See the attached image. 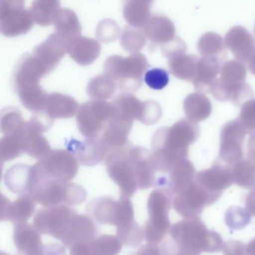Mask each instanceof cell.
I'll list each match as a JSON object with an SVG mask.
<instances>
[{
  "label": "cell",
  "instance_id": "19",
  "mask_svg": "<svg viewBox=\"0 0 255 255\" xmlns=\"http://www.w3.org/2000/svg\"><path fill=\"white\" fill-rule=\"evenodd\" d=\"M54 25L55 33L71 46L81 35V25L77 14L72 10L61 8L55 19Z\"/></svg>",
  "mask_w": 255,
  "mask_h": 255
},
{
  "label": "cell",
  "instance_id": "14",
  "mask_svg": "<svg viewBox=\"0 0 255 255\" xmlns=\"http://www.w3.org/2000/svg\"><path fill=\"white\" fill-rule=\"evenodd\" d=\"M225 44L240 62H248L255 55V38L243 26L231 28L225 35Z\"/></svg>",
  "mask_w": 255,
  "mask_h": 255
},
{
  "label": "cell",
  "instance_id": "46",
  "mask_svg": "<svg viewBox=\"0 0 255 255\" xmlns=\"http://www.w3.org/2000/svg\"><path fill=\"white\" fill-rule=\"evenodd\" d=\"M161 49H162L163 56L169 59L172 56L186 53L187 47L183 40L180 39L179 37L176 36L172 41H170L168 44L161 46Z\"/></svg>",
  "mask_w": 255,
  "mask_h": 255
},
{
  "label": "cell",
  "instance_id": "3",
  "mask_svg": "<svg viewBox=\"0 0 255 255\" xmlns=\"http://www.w3.org/2000/svg\"><path fill=\"white\" fill-rule=\"evenodd\" d=\"M147 202L149 219L144 226V237L149 244L162 243L171 228L169 213L173 204V192L168 185H158Z\"/></svg>",
  "mask_w": 255,
  "mask_h": 255
},
{
  "label": "cell",
  "instance_id": "41",
  "mask_svg": "<svg viewBox=\"0 0 255 255\" xmlns=\"http://www.w3.org/2000/svg\"><path fill=\"white\" fill-rule=\"evenodd\" d=\"M226 224L232 229H241L249 225L250 222L251 215L247 210H243L239 207H231L227 211Z\"/></svg>",
  "mask_w": 255,
  "mask_h": 255
},
{
  "label": "cell",
  "instance_id": "50",
  "mask_svg": "<svg viewBox=\"0 0 255 255\" xmlns=\"http://www.w3.org/2000/svg\"><path fill=\"white\" fill-rule=\"evenodd\" d=\"M246 253L249 255H255V240H252L246 246Z\"/></svg>",
  "mask_w": 255,
  "mask_h": 255
},
{
  "label": "cell",
  "instance_id": "40",
  "mask_svg": "<svg viewBox=\"0 0 255 255\" xmlns=\"http://www.w3.org/2000/svg\"><path fill=\"white\" fill-rule=\"evenodd\" d=\"M248 133L255 132V99H251L242 104L240 114L237 119Z\"/></svg>",
  "mask_w": 255,
  "mask_h": 255
},
{
  "label": "cell",
  "instance_id": "39",
  "mask_svg": "<svg viewBox=\"0 0 255 255\" xmlns=\"http://www.w3.org/2000/svg\"><path fill=\"white\" fill-rule=\"evenodd\" d=\"M145 37L144 32L128 26L122 33L121 44L126 51L138 53L145 46Z\"/></svg>",
  "mask_w": 255,
  "mask_h": 255
},
{
  "label": "cell",
  "instance_id": "49",
  "mask_svg": "<svg viewBox=\"0 0 255 255\" xmlns=\"http://www.w3.org/2000/svg\"><path fill=\"white\" fill-rule=\"evenodd\" d=\"M247 156L255 163V132L252 133L248 140Z\"/></svg>",
  "mask_w": 255,
  "mask_h": 255
},
{
  "label": "cell",
  "instance_id": "25",
  "mask_svg": "<svg viewBox=\"0 0 255 255\" xmlns=\"http://www.w3.org/2000/svg\"><path fill=\"white\" fill-rule=\"evenodd\" d=\"M225 40L219 34L207 32L200 38L197 45L198 53L202 57L217 59L222 64L227 59Z\"/></svg>",
  "mask_w": 255,
  "mask_h": 255
},
{
  "label": "cell",
  "instance_id": "48",
  "mask_svg": "<svg viewBox=\"0 0 255 255\" xmlns=\"http://www.w3.org/2000/svg\"><path fill=\"white\" fill-rule=\"evenodd\" d=\"M248 194L246 199V210L252 216H255V186Z\"/></svg>",
  "mask_w": 255,
  "mask_h": 255
},
{
  "label": "cell",
  "instance_id": "43",
  "mask_svg": "<svg viewBox=\"0 0 255 255\" xmlns=\"http://www.w3.org/2000/svg\"><path fill=\"white\" fill-rule=\"evenodd\" d=\"M144 82L150 89L162 90L169 83V75L162 68H153L146 72Z\"/></svg>",
  "mask_w": 255,
  "mask_h": 255
},
{
  "label": "cell",
  "instance_id": "21",
  "mask_svg": "<svg viewBox=\"0 0 255 255\" xmlns=\"http://www.w3.org/2000/svg\"><path fill=\"white\" fill-rule=\"evenodd\" d=\"M210 93L218 101L226 102L231 101L237 106H240L243 101L253 97V91L248 83L240 86H227L217 79L210 88Z\"/></svg>",
  "mask_w": 255,
  "mask_h": 255
},
{
  "label": "cell",
  "instance_id": "44",
  "mask_svg": "<svg viewBox=\"0 0 255 255\" xmlns=\"http://www.w3.org/2000/svg\"><path fill=\"white\" fill-rule=\"evenodd\" d=\"M120 34V28L112 20H104L98 24L96 35L100 41L110 43L116 41Z\"/></svg>",
  "mask_w": 255,
  "mask_h": 255
},
{
  "label": "cell",
  "instance_id": "13",
  "mask_svg": "<svg viewBox=\"0 0 255 255\" xmlns=\"http://www.w3.org/2000/svg\"><path fill=\"white\" fill-rule=\"evenodd\" d=\"M195 180L210 193L221 195L234 183L232 166L216 162L211 168L196 173Z\"/></svg>",
  "mask_w": 255,
  "mask_h": 255
},
{
  "label": "cell",
  "instance_id": "28",
  "mask_svg": "<svg viewBox=\"0 0 255 255\" xmlns=\"http://www.w3.org/2000/svg\"><path fill=\"white\" fill-rule=\"evenodd\" d=\"M187 119L195 122L205 120L211 114L212 104L209 98L201 92L188 95L183 103Z\"/></svg>",
  "mask_w": 255,
  "mask_h": 255
},
{
  "label": "cell",
  "instance_id": "16",
  "mask_svg": "<svg viewBox=\"0 0 255 255\" xmlns=\"http://www.w3.org/2000/svg\"><path fill=\"white\" fill-rule=\"evenodd\" d=\"M70 47L71 45L68 43L54 32L46 41L35 47L33 54L52 71L68 53Z\"/></svg>",
  "mask_w": 255,
  "mask_h": 255
},
{
  "label": "cell",
  "instance_id": "29",
  "mask_svg": "<svg viewBox=\"0 0 255 255\" xmlns=\"http://www.w3.org/2000/svg\"><path fill=\"white\" fill-rule=\"evenodd\" d=\"M199 59L197 56L182 53L169 58L168 66L174 77L192 83L196 74L197 65Z\"/></svg>",
  "mask_w": 255,
  "mask_h": 255
},
{
  "label": "cell",
  "instance_id": "52",
  "mask_svg": "<svg viewBox=\"0 0 255 255\" xmlns=\"http://www.w3.org/2000/svg\"></svg>",
  "mask_w": 255,
  "mask_h": 255
},
{
  "label": "cell",
  "instance_id": "6",
  "mask_svg": "<svg viewBox=\"0 0 255 255\" xmlns=\"http://www.w3.org/2000/svg\"><path fill=\"white\" fill-rule=\"evenodd\" d=\"M220 196L210 193L195 179L184 189L176 194L173 207L184 219L199 218L206 207L216 202Z\"/></svg>",
  "mask_w": 255,
  "mask_h": 255
},
{
  "label": "cell",
  "instance_id": "36",
  "mask_svg": "<svg viewBox=\"0 0 255 255\" xmlns=\"http://www.w3.org/2000/svg\"><path fill=\"white\" fill-rule=\"evenodd\" d=\"M247 70L243 62L230 60L222 65L219 80L227 86H239L246 83Z\"/></svg>",
  "mask_w": 255,
  "mask_h": 255
},
{
  "label": "cell",
  "instance_id": "42",
  "mask_svg": "<svg viewBox=\"0 0 255 255\" xmlns=\"http://www.w3.org/2000/svg\"><path fill=\"white\" fill-rule=\"evenodd\" d=\"M23 150L20 138L12 135H5L1 142V153L4 160L9 161L19 156Z\"/></svg>",
  "mask_w": 255,
  "mask_h": 255
},
{
  "label": "cell",
  "instance_id": "8",
  "mask_svg": "<svg viewBox=\"0 0 255 255\" xmlns=\"http://www.w3.org/2000/svg\"><path fill=\"white\" fill-rule=\"evenodd\" d=\"M114 115L113 104L95 100L83 104L77 113V126L85 136L95 137Z\"/></svg>",
  "mask_w": 255,
  "mask_h": 255
},
{
  "label": "cell",
  "instance_id": "15",
  "mask_svg": "<svg viewBox=\"0 0 255 255\" xmlns=\"http://www.w3.org/2000/svg\"><path fill=\"white\" fill-rule=\"evenodd\" d=\"M129 157L136 174L139 189H147L156 184V167L153 155L141 147H129Z\"/></svg>",
  "mask_w": 255,
  "mask_h": 255
},
{
  "label": "cell",
  "instance_id": "34",
  "mask_svg": "<svg viewBox=\"0 0 255 255\" xmlns=\"http://www.w3.org/2000/svg\"><path fill=\"white\" fill-rule=\"evenodd\" d=\"M34 201L35 200L29 194H25L15 202L10 204V207L6 204V211L4 213L5 219L17 224L26 222L33 213Z\"/></svg>",
  "mask_w": 255,
  "mask_h": 255
},
{
  "label": "cell",
  "instance_id": "45",
  "mask_svg": "<svg viewBox=\"0 0 255 255\" xmlns=\"http://www.w3.org/2000/svg\"><path fill=\"white\" fill-rule=\"evenodd\" d=\"M162 116V109L160 105L155 101L143 102L141 115L138 120L145 125H154Z\"/></svg>",
  "mask_w": 255,
  "mask_h": 255
},
{
  "label": "cell",
  "instance_id": "18",
  "mask_svg": "<svg viewBox=\"0 0 255 255\" xmlns=\"http://www.w3.org/2000/svg\"><path fill=\"white\" fill-rule=\"evenodd\" d=\"M223 64L217 59L202 57L197 65L196 74L192 83L198 92L209 93L212 85L217 80Z\"/></svg>",
  "mask_w": 255,
  "mask_h": 255
},
{
  "label": "cell",
  "instance_id": "30",
  "mask_svg": "<svg viewBox=\"0 0 255 255\" xmlns=\"http://www.w3.org/2000/svg\"><path fill=\"white\" fill-rule=\"evenodd\" d=\"M60 10V0H34L29 8L34 21L41 26H48L54 23Z\"/></svg>",
  "mask_w": 255,
  "mask_h": 255
},
{
  "label": "cell",
  "instance_id": "24",
  "mask_svg": "<svg viewBox=\"0 0 255 255\" xmlns=\"http://www.w3.org/2000/svg\"><path fill=\"white\" fill-rule=\"evenodd\" d=\"M5 185L11 192L26 194L30 192L33 184L32 167L17 165L8 170L5 177Z\"/></svg>",
  "mask_w": 255,
  "mask_h": 255
},
{
  "label": "cell",
  "instance_id": "35",
  "mask_svg": "<svg viewBox=\"0 0 255 255\" xmlns=\"http://www.w3.org/2000/svg\"><path fill=\"white\" fill-rule=\"evenodd\" d=\"M234 183L240 187L251 189L255 186V163L247 159H241L232 166Z\"/></svg>",
  "mask_w": 255,
  "mask_h": 255
},
{
  "label": "cell",
  "instance_id": "51",
  "mask_svg": "<svg viewBox=\"0 0 255 255\" xmlns=\"http://www.w3.org/2000/svg\"><path fill=\"white\" fill-rule=\"evenodd\" d=\"M249 71L255 76V55L247 62Z\"/></svg>",
  "mask_w": 255,
  "mask_h": 255
},
{
  "label": "cell",
  "instance_id": "31",
  "mask_svg": "<svg viewBox=\"0 0 255 255\" xmlns=\"http://www.w3.org/2000/svg\"><path fill=\"white\" fill-rule=\"evenodd\" d=\"M72 149L77 152L80 162L89 166L103 160L109 150L104 141L99 139L87 140L84 144L79 143L77 147H72Z\"/></svg>",
  "mask_w": 255,
  "mask_h": 255
},
{
  "label": "cell",
  "instance_id": "10",
  "mask_svg": "<svg viewBox=\"0 0 255 255\" xmlns=\"http://www.w3.org/2000/svg\"><path fill=\"white\" fill-rule=\"evenodd\" d=\"M74 210L65 206L49 207L40 210L34 219V225L43 234L62 240L75 216Z\"/></svg>",
  "mask_w": 255,
  "mask_h": 255
},
{
  "label": "cell",
  "instance_id": "23",
  "mask_svg": "<svg viewBox=\"0 0 255 255\" xmlns=\"http://www.w3.org/2000/svg\"><path fill=\"white\" fill-rule=\"evenodd\" d=\"M78 103L68 95L53 93L48 95L45 110L51 119H69L78 113Z\"/></svg>",
  "mask_w": 255,
  "mask_h": 255
},
{
  "label": "cell",
  "instance_id": "33",
  "mask_svg": "<svg viewBox=\"0 0 255 255\" xmlns=\"http://www.w3.org/2000/svg\"><path fill=\"white\" fill-rule=\"evenodd\" d=\"M170 172L168 187L175 195L192 183L196 174L193 164L187 159L176 165Z\"/></svg>",
  "mask_w": 255,
  "mask_h": 255
},
{
  "label": "cell",
  "instance_id": "27",
  "mask_svg": "<svg viewBox=\"0 0 255 255\" xmlns=\"http://www.w3.org/2000/svg\"><path fill=\"white\" fill-rule=\"evenodd\" d=\"M122 242L113 236H103L98 240L81 244L74 245L71 247V254H116L122 249Z\"/></svg>",
  "mask_w": 255,
  "mask_h": 255
},
{
  "label": "cell",
  "instance_id": "37",
  "mask_svg": "<svg viewBox=\"0 0 255 255\" xmlns=\"http://www.w3.org/2000/svg\"><path fill=\"white\" fill-rule=\"evenodd\" d=\"M117 87L116 82L104 74L94 77L89 81L87 93L93 99L104 101L113 96Z\"/></svg>",
  "mask_w": 255,
  "mask_h": 255
},
{
  "label": "cell",
  "instance_id": "12",
  "mask_svg": "<svg viewBox=\"0 0 255 255\" xmlns=\"http://www.w3.org/2000/svg\"><path fill=\"white\" fill-rule=\"evenodd\" d=\"M51 72L35 55L25 54L19 59L13 71V85L16 92L40 86V80Z\"/></svg>",
  "mask_w": 255,
  "mask_h": 255
},
{
  "label": "cell",
  "instance_id": "38",
  "mask_svg": "<svg viewBox=\"0 0 255 255\" xmlns=\"http://www.w3.org/2000/svg\"><path fill=\"white\" fill-rule=\"evenodd\" d=\"M117 233L122 243L132 247L139 245L144 237V231L133 219L118 225Z\"/></svg>",
  "mask_w": 255,
  "mask_h": 255
},
{
  "label": "cell",
  "instance_id": "20",
  "mask_svg": "<svg viewBox=\"0 0 255 255\" xmlns=\"http://www.w3.org/2000/svg\"><path fill=\"white\" fill-rule=\"evenodd\" d=\"M146 37L153 44L164 45L175 38V26L173 22L164 16H154L144 28Z\"/></svg>",
  "mask_w": 255,
  "mask_h": 255
},
{
  "label": "cell",
  "instance_id": "47",
  "mask_svg": "<svg viewBox=\"0 0 255 255\" xmlns=\"http://www.w3.org/2000/svg\"><path fill=\"white\" fill-rule=\"evenodd\" d=\"M224 254L227 255H231V254H237V255H240V254H246L245 251H246V247L244 244H243L240 242L231 241L229 243H227L226 244L224 245Z\"/></svg>",
  "mask_w": 255,
  "mask_h": 255
},
{
  "label": "cell",
  "instance_id": "26",
  "mask_svg": "<svg viewBox=\"0 0 255 255\" xmlns=\"http://www.w3.org/2000/svg\"><path fill=\"white\" fill-rule=\"evenodd\" d=\"M37 230L24 222L17 224L14 228V242L17 249L24 254H38L41 241Z\"/></svg>",
  "mask_w": 255,
  "mask_h": 255
},
{
  "label": "cell",
  "instance_id": "17",
  "mask_svg": "<svg viewBox=\"0 0 255 255\" xmlns=\"http://www.w3.org/2000/svg\"><path fill=\"white\" fill-rule=\"evenodd\" d=\"M30 11L25 8L13 10L0 15V31L6 37H16L27 33L34 23Z\"/></svg>",
  "mask_w": 255,
  "mask_h": 255
},
{
  "label": "cell",
  "instance_id": "2",
  "mask_svg": "<svg viewBox=\"0 0 255 255\" xmlns=\"http://www.w3.org/2000/svg\"><path fill=\"white\" fill-rule=\"evenodd\" d=\"M170 239L162 249L177 255H200L201 252H216L223 249L222 237L207 229L200 218L184 219L170 228Z\"/></svg>",
  "mask_w": 255,
  "mask_h": 255
},
{
  "label": "cell",
  "instance_id": "11",
  "mask_svg": "<svg viewBox=\"0 0 255 255\" xmlns=\"http://www.w3.org/2000/svg\"><path fill=\"white\" fill-rule=\"evenodd\" d=\"M246 134L247 131L237 119L225 124L221 132L219 161L232 166L241 159Z\"/></svg>",
  "mask_w": 255,
  "mask_h": 255
},
{
  "label": "cell",
  "instance_id": "32",
  "mask_svg": "<svg viewBox=\"0 0 255 255\" xmlns=\"http://www.w3.org/2000/svg\"><path fill=\"white\" fill-rule=\"evenodd\" d=\"M150 5L139 0H127L123 10L125 20L132 27L144 28L150 19Z\"/></svg>",
  "mask_w": 255,
  "mask_h": 255
},
{
  "label": "cell",
  "instance_id": "1",
  "mask_svg": "<svg viewBox=\"0 0 255 255\" xmlns=\"http://www.w3.org/2000/svg\"><path fill=\"white\" fill-rule=\"evenodd\" d=\"M199 135L197 122L189 119L178 121L171 128L158 129L152 139V155L156 169L168 172L187 159L189 145L197 141Z\"/></svg>",
  "mask_w": 255,
  "mask_h": 255
},
{
  "label": "cell",
  "instance_id": "22",
  "mask_svg": "<svg viewBox=\"0 0 255 255\" xmlns=\"http://www.w3.org/2000/svg\"><path fill=\"white\" fill-rule=\"evenodd\" d=\"M101 51V44L98 41L80 36L73 43L68 53L74 62L83 66H87L97 60Z\"/></svg>",
  "mask_w": 255,
  "mask_h": 255
},
{
  "label": "cell",
  "instance_id": "7",
  "mask_svg": "<svg viewBox=\"0 0 255 255\" xmlns=\"http://www.w3.org/2000/svg\"><path fill=\"white\" fill-rule=\"evenodd\" d=\"M130 147L115 149L107 156V171L117 183L122 195L132 196L138 189L136 174L129 155Z\"/></svg>",
  "mask_w": 255,
  "mask_h": 255
},
{
  "label": "cell",
  "instance_id": "5",
  "mask_svg": "<svg viewBox=\"0 0 255 255\" xmlns=\"http://www.w3.org/2000/svg\"><path fill=\"white\" fill-rule=\"evenodd\" d=\"M33 184L43 179L67 182L74 178L79 169L76 158L65 150H53L32 167Z\"/></svg>",
  "mask_w": 255,
  "mask_h": 255
},
{
  "label": "cell",
  "instance_id": "9",
  "mask_svg": "<svg viewBox=\"0 0 255 255\" xmlns=\"http://www.w3.org/2000/svg\"><path fill=\"white\" fill-rule=\"evenodd\" d=\"M88 211L98 222L110 225H119L133 219L132 204L125 195L119 201L98 198L89 204Z\"/></svg>",
  "mask_w": 255,
  "mask_h": 255
},
{
  "label": "cell",
  "instance_id": "4",
  "mask_svg": "<svg viewBox=\"0 0 255 255\" xmlns=\"http://www.w3.org/2000/svg\"><path fill=\"white\" fill-rule=\"evenodd\" d=\"M148 68L147 58L138 53L126 58L110 56L104 65L106 75L114 80L119 89L127 92H135L141 87L143 75Z\"/></svg>",
  "mask_w": 255,
  "mask_h": 255
}]
</instances>
